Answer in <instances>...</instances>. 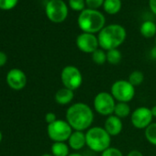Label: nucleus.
I'll return each instance as SVG.
<instances>
[{
	"mask_svg": "<svg viewBox=\"0 0 156 156\" xmlns=\"http://www.w3.org/2000/svg\"><path fill=\"white\" fill-rule=\"evenodd\" d=\"M66 121L73 130L84 131L91 128L94 122V111L86 103L72 104L66 111Z\"/></svg>",
	"mask_w": 156,
	"mask_h": 156,
	"instance_id": "nucleus-1",
	"label": "nucleus"
},
{
	"mask_svg": "<svg viewBox=\"0 0 156 156\" xmlns=\"http://www.w3.org/2000/svg\"><path fill=\"white\" fill-rule=\"evenodd\" d=\"M126 37V30L119 24L107 25L98 34L99 47L106 51L118 49L125 41Z\"/></svg>",
	"mask_w": 156,
	"mask_h": 156,
	"instance_id": "nucleus-2",
	"label": "nucleus"
},
{
	"mask_svg": "<svg viewBox=\"0 0 156 156\" xmlns=\"http://www.w3.org/2000/svg\"><path fill=\"white\" fill-rule=\"evenodd\" d=\"M77 24L82 32L96 34L106 26V18L98 9H86L78 16Z\"/></svg>",
	"mask_w": 156,
	"mask_h": 156,
	"instance_id": "nucleus-3",
	"label": "nucleus"
},
{
	"mask_svg": "<svg viewBox=\"0 0 156 156\" xmlns=\"http://www.w3.org/2000/svg\"><path fill=\"white\" fill-rule=\"evenodd\" d=\"M87 146L93 151L103 152L110 147L111 136L103 127H91L86 132Z\"/></svg>",
	"mask_w": 156,
	"mask_h": 156,
	"instance_id": "nucleus-4",
	"label": "nucleus"
},
{
	"mask_svg": "<svg viewBox=\"0 0 156 156\" xmlns=\"http://www.w3.org/2000/svg\"><path fill=\"white\" fill-rule=\"evenodd\" d=\"M73 129L66 120L57 119L55 122L49 124L47 133L53 142H65L70 138Z\"/></svg>",
	"mask_w": 156,
	"mask_h": 156,
	"instance_id": "nucleus-5",
	"label": "nucleus"
},
{
	"mask_svg": "<svg viewBox=\"0 0 156 156\" xmlns=\"http://www.w3.org/2000/svg\"><path fill=\"white\" fill-rule=\"evenodd\" d=\"M110 94L117 102L129 103L135 96V87H133L128 80H117L111 86Z\"/></svg>",
	"mask_w": 156,
	"mask_h": 156,
	"instance_id": "nucleus-6",
	"label": "nucleus"
},
{
	"mask_svg": "<svg viewBox=\"0 0 156 156\" xmlns=\"http://www.w3.org/2000/svg\"><path fill=\"white\" fill-rule=\"evenodd\" d=\"M45 14L53 23H62L68 17V7L63 0H49L45 6Z\"/></svg>",
	"mask_w": 156,
	"mask_h": 156,
	"instance_id": "nucleus-7",
	"label": "nucleus"
},
{
	"mask_svg": "<svg viewBox=\"0 0 156 156\" xmlns=\"http://www.w3.org/2000/svg\"><path fill=\"white\" fill-rule=\"evenodd\" d=\"M61 80L63 87L74 91L81 87L83 83V75L79 68L74 65H67L62 70Z\"/></svg>",
	"mask_w": 156,
	"mask_h": 156,
	"instance_id": "nucleus-8",
	"label": "nucleus"
},
{
	"mask_svg": "<svg viewBox=\"0 0 156 156\" xmlns=\"http://www.w3.org/2000/svg\"><path fill=\"white\" fill-rule=\"evenodd\" d=\"M116 104L115 98L108 92H99L95 96L93 100L95 111L99 115L106 117L113 115Z\"/></svg>",
	"mask_w": 156,
	"mask_h": 156,
	"instance_id": "nucleus-9",
	"label": "nucleus"
},
{
	"mask_svg": "<svg viewBox=\"0 0 156 156\" xmlns=\"http://www.w3.org/2000/svg\"><path fill=\"white\" fill-rule=\"evenodd\" d=\"M153 116L151 108L147 107H139L131 112L130 119L134 128L139 129H145L152 123Z\"/></svg>",
	"mask_w": 156,
	"mask_h": 156,
	"instance_id": "nucleus-10",
	"label": "nucleus"
},
{
	"mask_svg": "<svg viewBox=\"0 0 156 156\" xmlns=\"http://www.w3.org/2000/svg\"><path fill=\"white\" fill-rule=\"evenodd\" d=\"M76 46L82 52L85 53H93L96 50L98 49L99 43L98 36L92 33L82 32L76 38L75 41Z\"/></svg>",
	"mask_w": 156,
	"mask_h": 156,
	"instance_id": "nucleus-11",
	"label": "nucleus"
},
{
	"mask_svg": "<svg viewBox=\"0 0 156 156\" xmlns=\"http://www.w3.org/2000/svg\"><path fill=\"white\" fill-rule=\"evenodd\" d=\"M7 82L10 88L16 91L22 90L27 85V75L22 70L14 68L8 73Z\"/></svg>",
	"mask_w": 156,
	"mask_h": 156,
	"instance_id": "nucleus-12",
	"label": "nucleus"
},
{
	"mask_svg": "<svg viewBox=\"0 0 156 156\" xmlns=\"http://www.w3.org/2000/svg\"><path fill=\"white\" fill-rule=\"evenodd\" d=\"M103 128L111 137H114V136H118L122 131L123 123L121 119H119V117L113 114L107 117Z\"/></svg>",
	"mask_w": 156,
	"mask_h": 156,
	"instance_id": "nucleus-13",
	"label": "nucleus"
},
{
	"mask_svg": "<svg viewBox=\"0 0 156 156\" xmlns=\"http://www.w3.org/2000/svg\"><path fill=\"white\" fill-rule=\"evenodd\" d=\"M68 145L73 151H80L87 145V137L84 131L73 130L68 139Z\"/></svg>",
	"mask_w": 156,
	"mask_h": 156,
	"instance_id": "nucleus-14",
	"label": "nucleus"
},
{
	"mask_svg": "<svg viewBox=\"0 0 156 156\" xmlns=\"http://www.w3.org/2000/svg\"><path fill=\"white\" fill-rule=\"evenodd\" d=\"M73 98H74V93L73 90L68 89L66 87H62V88H60L56 92L54 99L58 105L66 106L72 103V101L73 100Z\"/></svg>",
	"mask_w": 156,
	"mask_h": 156,
	"instance_id": "nucleus-15",
	"label": "nucleus"
},
{
	"mask_svg": "<svg viewBox=\"0 0 156 156\" xmlns=\"http://www.w3.org/2000/svg\"><path fill=\"white\" fill-rule=\"evenodd\" d=\"M140 34L147 39L156 36V24L151 20H145L140 27Z\"/></svg>",
	"mask_w": 156,
	"mask_h": 156,
	"instance_id": "nucleus-16",
	"label": "nucleus"
},
{
	"mask_svg": "<svg viewBox=\"0 0 156 156\" xmlns=\"http://www.w3.org/2000/svg\"><path fill=\"white\" fill-rule=\"evenodd\" d=\"M102 7L106 13L109 15H116L120 11L122 2L121 0H105Z\"/></svg>",
	"mask_w": 156,
	"mask_h": 156,
	"instance_id": "nucleus-17",
	"label": "nucleus"
},
{
	"mask_svg": "<svg viewBox=\"0 0 156 156\" xmlns=\"http://www.w3.org/2000/svg\"><path fill=\"white\" fill-rule=\"evenodd\" d=\"M69 149L70 147L66 142H53L51 151L53 156H68L70 154Z\"/></svg>",
	"mask_w": 156,
	"mask_h": 156,
	"instance_id": "nucleus-18",
	"label": "nucleus"
},
{
	"mask_svg": "<svg viewBox=\"0 0 156 156\" xmlns=\"http://www.w3.org/2000/svg\"><path fill=\"white\" fill-rule=\"evenodd\" d=\"M113 114L115 116L119 117V119H125L131 114V109H130V107L128 103L117 102Z\"/></svg>",
	"mask_w": 156,
	"mask_h": 156,
	"instance_id": "nucleus-19",
	"label": "nucleus"
},
{
	"mask_svg": "<svg viewBox=\"0 0 156 156\" xmlns=\"http://www.w3.org/2000/svg\"><path fill=\"white\" fill-rule=\"evenodd\" d=\"M122 60L121 51L119 49H113L107 51V62L112 65L119 64Z\"/></svg>",
	"mask_w": 156,
	"mask_h": 156,
	"instance_id": "nucleus-20",
	"label": "nucleus"
},
{
	"mask_svg": "<svg viewBox=\"0 0 156 156\" xmlns=\"http://www.w3.org/2000/svg\"><path fill=\"white\" fill-rule=\"evenodd\" d=\"M144 135L151 144L156 146V122H152L144 129Z\"/></svg>",
	"mask_w": 156,
	"mask_h": 156,
	"instance_id": "nucleus-21",
	"label": "nucleus"
},
{
	"mask_svg": "<svg viewBox=\"0 0 156 156\" xmlns=\"http://www.w3.org/2000/svg\"><path fill=\"white\" fill-rule=\"evenodd\" d=\"M128 81L133 86V87H138L142 84L144 81V74L140 71H133L129 73Z\"/></svg>",
	"mask_w": 156,
	"mask_h": 156,
	"instance_id": "nucleus-22",
	"label": "nucleus"
},
{
	"mask_svg": "<svg viewBox=\"0 0 156 156\" xmlns=\"http://www.w3.org/2000/svg\"><path fill=\"white\" fill-rule=\"evenodd\" d=\"M91 55H92V60L96 64L102 65L105 62H107V51L101 48L96 50Z\"/></svg>",
	"mask_w": 156,
	"mask_h": 156,
	"instance_id": "nucleus-23",
	"label": "nucleus"
},
{
	"mask_svg": "<svg viewBox=\"0 0 156 156\" xmlns=\"http://www.w3.org/2000/svg\"><path fill=\"white\" fill-rule=\"evenodd\" d=\"M69 7L74 11H83L86 9V0H68Z\"/></svg>",
	"mask_w": 156,
	"mask_h": 156,
	"instance_id": "nucleus-24",
	"label": "nucleus"
},
{
	"mask_svg": "<svg viewBox=\"0 0 156 156\" xmlns=\"http://www.w3.org/2000/svg\"><path fill=\"white\" fill-rule=\"evenodd\" d=\"M19 0H0V9L10 10L18 5Z\"/></svg>",
	"mask_w": 156,
	"mask_h": 156,
	"instance_id": "nucleus-25",
	"label": "nucleus"
},
{
	"mask_svg": "<svg viewBox=\"0 0 156 156\" xmlns=\"http://www.w3.org/2000/svg\"><path fill=\"white\" fill-rule=\"evenodd\" d=\"M101 156H124L122 151L115 147H109L107 150H105L103 152H101Z\"/></svg>",
	"mask_w": 156,
	"mask_h": 156,
	"instance_id": "nucleus-26",
	"label": "nucleus"
},
{
	"mask_svg": "<svg viewBox=\"0 0 156 156\" xmlns=\"http://www.w3.org/2000/svg\"><path fill=\"white\" fill-rule=\"evenodd\" d=\"M105 0H86V5L87 9H98L103 6Z\"/></svg>",
	"mask_w": 156,
	"mask_h": 156,
	"instance_id": "nucleus-27",
	"label": "nucleus"
},
{
	"mask_svg": "<svg viewBox=\"0 0 156 156\" xmlns=\"http://www.w3.org/2000/svg\"><path fill=\"white\" fill-rule=\"evenodd\" d=\"M56 120H57V117H56V115L53 112H48L45 115V121L48 123V125L55 122Z\"/></svg>",
	"mask_w": 156,
	"mask_h": 156,
	"instance_id": "nucleus-28",
	"label": "nucleus"
},
{
	"mask_svg": "<svg viewBox=\"0 0 156 156\" xmlns=\"http://www.w3.org/2000/svg\"><path fill=\"white\" fill-rule=\"evenodd\" d=\"M7 61H8L7 54L3 51H0V67L4 66L7 63Z\"/></svg>",
	"mask_w": 156,
	"mask_h": 156,
	"instance_id": "nucleus-29",
	"label": "nucleus"
},
{
	"mask_svg": "<svg viewBox=\"0 0 156 156\" xmlns=\"http://www.w3.org/2000/svg\"><path fill=\"white\" fill-rule=\"evenodd\" d=\"M149 7L151 11L156 15V0H149Z\"/></svg>",
	"mask_w": 156,
	"mask_h": 156,
	"instance_id": "nucleus-30",
	"label": "nucleus"
},
{
	"mask_svg": "<svg viewBox=\"0 0 156 156\" xmlns=\"http://www.w3.org/2000/svg\"><path fill=\"white\" fill-rule=\"evenodd\" d=\"M127 156H144V155L142 154L141 151H140L138 150H132L127 154Z\"/></svg>",
	"mask_w": 156,
	"mask_h": 156,
	"instance_id": "nucleus-31",
	"label": "nucleus"
},
{
	"mask_svg": "<svg viewBox=\"0 0 156 156\" xmlns=\"http://www.w3.org/2000/svg\"><path fill=\"white\" fill-rule=\"evenodd\" d=\"M151 57L153 60H156V46L151 49Z\"/></svg>",
	"mask_w": 156,
	"mask_h": 156,
	"instance_id": "nucleus-32",
	"label": "nucleus"
},
{
	"mask_svg": "<svg viewBox=\"0 0 156 156\" xmlns=\"http://www.w3.org/2000/svg\"><path fill=\"white\" fill-rule=\"evenodd\" d=\"M151 114H152L153 118H156V105L153 106V107L151 108Z\"/></svg>",
	"mask_w": 156,
	"mask_h": 156,
	"instance_id": "nucleus-33",
	"label": "nucleus"
},
{
	"mask_svg": "<svg viewBox=\"0 0 156 156\" xmlns=\"http://www.w3.org/2000/svg\"><path fill=\"white\" fill-rule=\"evenodd\" d=\"M68 156H83V155L79 152H73V153H70Z\"/></svg>",
	"mask_w": 156,
	"mask_h": 156,
	"instance_id": "nucleus-34",
	"label": "nucleus"
},
{
	"mask_svg": "<svg viewBox=\"0 0 156 156\" xmlns=\"http://www.w3.org/2000/svg\"><path fill=\"white\" fill-rule=\"evenodd\" d=\"M41 156H53L51 153H45V154H42Z\"/></svg>",
	"mask_w": 156,
	"mask_h": 156,
	"instance_id": "nucleus-35",
	"label": "nucleus"
},
{
	"mask_svg": "<svg viewBox=\"0 0 156 156\" xmlns=\"http://www.w3.org/2000/svg\"><path fill=\"white\" fill-rule=\"evenodd\" d=\"M2 139H3V135H2V132H1V131H0V142H1Z\"/></svg>",
	"mask_w": 156,
	"mask_h": 156,
	"instance_id": "nucleus-36",
	"label": "nucleus"
},
{
	"mask_svg": "<svg viewBox=\"0 0 156 156\" xmlns=\"http://www.w3.org/2000/svg\"><path fill=\"white\" fill-rule=\"evenodd\" d=\"M155 46H156V36H155Z\"/></svg>",
	"mask_w": 156,
	"mask_h": 156,
	"instance_id": "nucleus-37",
	"label": "nucleus"
}]
</instances>
